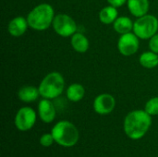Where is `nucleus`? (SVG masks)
I'll return each instance as SVG.
<instances>
[{
    "instance_id": "obj_1",
    "label": "nucleus",
    "mask_w": 158,
    "mask_h": 157,
    "mask_svg": "<svg viewBox=\"0 0 158 157\" xmlns=\"http://www.w3.org/2000/svg\"><path fill=\"white\" fill-rule=\"evenodd\" d=\"M152 125V116L144 109L131 111L124 118L123 129L125 134L131 140L142 139Z\"/></svg>"
},
{
    "instance_id": "obj_2",
    "label": "nucleus",
    "mask_w": 158,
    "mask_h": 157,
    "mask_svg": "<svg viewBox=\"0 0 158 157\" xmlns=\"http://www.w3.org/2000/svg\"><path fill=\"white\" fill-rule=\"evenodd\" d=\"M55 16V10L50 4H39L35 6L27 16L29 27L39 31H45L52 26Z\"/></svg>"
},
{
    "instance_id": "obj_3",
    "label": "nucleus",
    "mask_w": 158,
    "mask_h": 157,
    "mask_svg": "<svg viewBox=\"0 0 158 157\" xmlns=\"http://www.w3.org/2000/svg\"><path fill=\"white\" fill-rule=\"evenodd\" d=\"M51 133L55 139V143L66 148L76 145L80 138V133L76 126L68 120L57 122L52 128Z\"/></svg>"
},
{
    "instance_id": "obj_4",
    "label": "nucleus",
    "mask_w": 158,
    "mask_h": 157,
    "mask_svg": "<svg viewBox=\"0 0 158 157\" xmlns=\"http://www.w3.org/2000/svg\"><path fill=\"white\" fill-rule=\"evenodd\" d=\"M40 95L45 99H56L65 89V79L61 73L52 71L46 74L38 86Z\"/></svg>"
},
{
    "instance_id": "obj_5",
    "label": "nucleus",
    "mask_w": 158,
    "mask_h": 157,
    "mask_svg": "<svg viewBox=\"0 0 158 157\" xmlns=\"http://www.w3.org/2000/svg\"><path fill=\"white\" fill-rule=\"evenodd\" d=\"M132 31L140 40H149L158 32V19L151 14L137 18Z\"/></svg>"
},
{
    "instance_id": "obj_6",
    "label": "nucleus",
    "mask_w": 158,
    "mask_h": 157,
    "mask_svg": "<svg viewBox=\"0 0 158 157\" xmlns=\"http://www.w3.org/2000/svg\"><path fill=\"white\" fill-rule=\"evenodd\" d=\"M52 27L55 32L61 37H71L77 32L78 29L74 19L65 13H60L55 16Z\"/></svg>"
},
{
    "instance_id": "obj_7",
    "label": "nucleus",
    "mask_w": 158,
    "mask_h": 157,
    "mask_svg": "<svg viewBox=\"0 0 158 157\" xmlns=\"http://www.w3.org/2000/svg\"><path fill=\"white\" fill-rule=\"evenodd\" d=\"M37 114L33 108L30 106H23L18 110L14 123L19 131H28L34 126Z\"/></svg>"
},
{
    "instance_id": "obj_8",
    "label": "nucleus",
    "mask_w": 158,
    "mask_h": 157,
    "mask_svg": "<svg viewBox=\"0 0 158 157\" xmlns=\"http://www.w3.org/2000/svg\"><path fill=\"white\" fill-rule=\"evenodd\" d=\"M140 47V39L133 32L121 34L118 41V50L124 56L135 55Z\"/></svg>"
},
{
    "instance_id": "obj_9",
    "label": "nucleus",
    "mask_w": 158,
    "mask_h": 157,
    "mask_svg": "<svg viewBox=\"0 0 158 157\" xmlns=\"http://www.w3.org/2000/svg\"><path fill=\"white\" fill-rule=\"evenodd\" d=\"M116 99L110 93H101L97 95L93 103L94 110L98 115H108L115 109Z\"/></svg>"
},
{
    "instance_id": "obj_10",
    "label": "nucleus",
    "mask_w": 158,
    "mask_h": 157,
    "mask_svg": "<svg viewBox=\"0 0 158 157\" xmlns=\"http://www.w3.org/2000/svg\"><path fill=\"white\" fill-rule=\"evenodd\" d=\"M37 111L40 119L44 123H51L56 118V107L50 99L43 98L38 104Z\"/></svg>"
},
{
    "instance_id": "obj_11",
    "label": "nucleus",
    "mask_w": 158,
    "mask_h": 157,
    "mask_svg": "<svg viewBox=\"0 0 158 157\" xmlns=\"http://www.w3.org/2000/svg\"><path fill=\"white\" fill-rule=\"evenodd\" d=\"M29 27L27 18L22 16H17L13 18L7 24V31L13 37L22 36Z\"/></svg>"
},
{
    "instance_id": "obj_12",
    "label": "nucleus",
    "mask_w": 158,
    "mask_h": 157,
    "mask_svg": "<svg viewBox=\"0 0 158 157\" xmlns=\"http://www.w3.org/2000/svg\"><path fill=\"white\" fill-rule=\"evenodd\" d=\"M127 6L132 16L140 18L148 14L150 3L149 0H128Z\"/></svg>"
},
{
    "instance_id": "obj_13",
    "label": "nucleus",
    "mask_w": 158,
    "mask_h": 157,
    "mask_svg": "<svg viewBox=\"0 0 158 157\" xmlns=\"http://www.w3.org/2000/svg\"><path fill=\"white\" fill-rule=\"evenodd\" d=\"M70 44L71 47L80 54H84L89 50L90 43L88 38L81 32H75L70 37Z\"/></svg>"
},
{
    "instance_id": "obj_14",
    "label": "nucleus",
    "mask_w": 158,
    "mask_h": 157,
    "mask_svg": "<svg viewBox=\"0 0 158 157\" xmlns=\"http://www.w3.org/2000/svg\"><path fill=\"white\" fill-rule=\"evenodd\" d=\"M40 92L39 89L32 85L22 86L18 92V97L21 102L24 103H32L39 98Z\"/></svg>"
},
{
    "instance_id": "obj_15",
    "label": "nucleus",
    "mask_w": 158,
    "mask_h": 157,
    "mask_svg": "<svg viewBox=\"0 0 158 157\" xmlns=\"http://www.w3.org/2000/svg\"><path fill=\"white\" fill-rule=\"evenodd\" d=\"M118 18V7L111 5L103 7L99 12V20L101 21V23L105 25L113 24Z\"/></svg>"
},
{
    "instance_id": "obj_16",
    "label": "nucleus",
    "mask_w": 158,
    "mask_h": 157,
    "mask_svg": "<svg viewBox=\"0 0 158 157\" xmlns=\"http://www.w3.org/2000/svg\"><path fill=\"white\" fill-rule=\"evenodd\" d=\"M133 24L134 22L131 20V18L126 16H120L113 23V28L117 33L121 35L128 32H131L133 31Z\"/></svg>"
},
{
    "instance_id": "obj_17",
    "label": "nucleus",
    "mask_w": 158,
    "mask_h": 157,
    "mask_svg": "<svg viewBox=\"0 0 158 157\" xmlns=\"http://www.w3.org/2000/svg\"><path fill=\"white\" fill-rule=\"evenodd\" d=\"M85 94V89L84 87L80 84V83H72L70 84L66 91V95L67 98L73 103H77L80 102L81 100H82V98L84 97Z\"/></svg>"
},
{
    "instance_id": "obj_18",
    "label": "nucleus",
    "mask_w": 158,
    "mask_h": 157,
    "mask_svg": "<svg viewBox=\"0 0 158 157\" xmlns=\"http://www.w3.org/2000/svg\"><path fill=\"white\" fill-rule=\"evenodd\" d=\"M139 62L144 68L152 69L158 66V54L153 51H145L141 54L139 57Z\"/></svg>"
},
{
    "instance_id": "obj_19",
    "label": "nucleus",
    "mask_w": 158,
    "mask_h": 157,
    "mask_svg": "<svg viewBox=\"0 0 158 157\" xmlns=\"http://www.w3.org/2000/svg\"><path fill=\"white\" fill-rule=\"evenodd\" d=\"M144 110L151 116H158V96L152 97L146 102Z\"/></svg>"
},
{
    "instance_id": "obj_20",
    "label": "nucleus",
    "mask_w": 158,
    "mask_h": 157,
    "mask_svg": "<svg viewBox=\"0 0 158 157\" xmlns=\"http://www.w3.org/2000/svg\"><path fill=\"white\" fill-rule=\"evenodd\" d=\"M55 143L52 133H44L40 137V144L43 147H50Z\"/></svg>"
},
{
    "instance_id": "obj_21",
    "label": "nucleus",
    "mask_w": 158,
    "mask_h": 157,
    "mask_svg": "<svg viewBox=\"0 0 158 157\" xmlns=\"http://www.w3.org/2000/svg\"><path fill=\"white\" fill-rule=\"evenodd\" d=\"M149 48L151 51L158 54V32L149 39Z\"/></svg>"
},
{
    "instance_id": "obj_22",
    "label": "nucleus",
    "mask_w": 158,
    "mask_h": 157,
    "mask_svg": "<svg viewBox=\"0 0 158 157\" xmlns=\"http://www.w3.org/2000/svg\"><path fill=\"white\" fill-rule=\"evenodd\" d=\"M108 5H111V6H114L116 7H120L122 6H124L125 4H127V1L128 0H106Z\"/></svg>"
}]
</instances>
